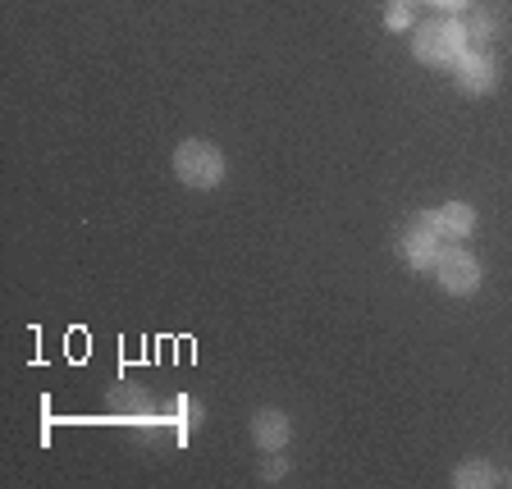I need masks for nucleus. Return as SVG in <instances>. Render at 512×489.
I'll return each instance as SVG.
<instances>
[{
  "label": "nucleus",
  "mask_w": 512,
  "mask_h": 489,
  "mask_svg": "<svg viewBox=\"0 0 512 489\" xmlns=\"http://www.w3.org/2000/svg\"><path fill=\"white\" fill-rule=\"evenodd\" d=\"M439 229H444V238H467L471 229H476V211H471L467 202H444L435 211Z\"/></svg>",
  "instance_id": "7"
},
{
  "label": "nucleus",
  "mask_w": 512,
  "mask_h": 489,
  "mask_svg": "<svg viewBox=\"0 0 512 489\" xmlns=\"http://www.w3.org/2000/svg\"><path fill=\"white\" fill-rule=\"evenodd\" d=\"M435 275H439V284H444V293L467 298V293H476V288H480V275H485V270H480V261L471 252L453 247V252H439Z\"/></svg>",
  "instance_id": "4"
},
{
  "label": "nucleus",
  "mask_w": 512,
  "mask_h": 489,
  "mask_svg": "<svg viewBox=\"0 0 512 489\" xmlns=\"http://www.w3.org/2000/svg\"><path fill=\"white\" fill-rule=\"evenodd\" d=\"M453 78H458V87L467 96H490L499 87V64L485 51H462L458 64H453Z\"/></svg>",
  "instance_id": "5"
},
{
  "label": "nucleus",
  "mask_w": 512,
  "mask_h": 489,
  "mask_svg": "<svg viewBox=\"0 0 512 489\" xmlns=\"http://www.w3.org/2000/svg\"><path fill=\"white\" fill-rule=\"evenodd\" d=\"M412 51L421 64L430 69H444V64H458V55L467 51V28L458 19H444V23H426V28L412 37Z\"/></svg>",
  "instance_id": "2"
},
{
  "label": "nucleus",
  "mask_w": 512,
  "mask_h": 489,
  "mask_svg": "<svg viewBox=\"0 0 512 489\" xmlns=\"http://www.w3.org/2000/svg\"><path fill=\"white\" fill-rule=\"evenodd\" d=\"M453 485H458V489L494 485V467H490V462H462V467L453 471Z\"/></svg>",
  "instance_id": "8"
},
{
  "label": "nucleus",
  "mask_w": 512,
  "mask_h": 489,
  "mask_svg": "<svg viewBox=\"0 0 512 489\" xmlns=\"http://www.w3.org/2000/svg\"><path fill=\"white\" fill-rule=\"evenodd\" d=\"M288 435H293V426H288L284 412H256V416H252V439H256V448H266V453H279V448L288 444Z\"/></svg>",
  "instance_id": "6"
},
{
  "label": "nucleus",
  "mask_w": 512,
  "mask_h": 489,
  "mask_svg": "<svg viewBox=\"0 0 512 489\" xmlns=\"http://www.w3.org/2000/svg\"><path fill=\"white\" fill-rule=\"evenodd\" d=\"M174 174H179V183L206 192L224 179V156L206 138H188L174 147Z\"/></svg>",
  "instance_id": "1"
},
{
  "label": "nucleus",
  "mask_w": 512,
  "mask_h": 489,
  "mask_svg": "<svg viewBox=\"0 0 512 489\" xmlns=\"http://www.w3.org/2000/svg\"><path fill=\"white\" fill-rule=\"evenodd\" d=\"M398 252H403V261L412 270H435L439 252H444V229H439L435 211H421V215H412V220H407Z\"/></svg>",
  "instance_id": "3"
},
{
  "label": "nucleus",
  "mask_w": 512,
  "mask_h": 489,
  "mask_svg": "<svg viewBox=\"0 0 512 489\" xmlns=\"http://www.w3.org/2000/svg\"><path fill=\"white\" fill-rule=\"evenodd\" d=\"M435 5H444V10H462V5H471V0H435Z\"/></svg>",
  "instance_id": "11"
},
{
  "label": "nucleus",
  "mask_w": 512,
  "mask_h": 489,
  "mask_svg": "<svg viewBox=\"0 0 512 489\" xmlns=\"http://www.w3.org/2000/svg\"><path fill=\"white\" fill-rule=\"evenodd\" d=\"M389 28H407V0H394V5H389Z\"/></svg>",
  "instance_id": "10"
},
{
  "label": "nucleus",
  "mask_w": 512,
  "mask_h": 489,
  "mask_svg": "<svg viewBox=\"0 0 512 489\" xmlns=\"http://www.w3.org/2000/svg\"><path fill=\"white\" fill-rule=\"evenodd\" d=\"M284 471H288V462L275 453V458H270L266 467H261V480H270V485H275V480H284Z\"/></svg>",
  "instance_id": "9"
}]
</instances>
